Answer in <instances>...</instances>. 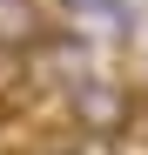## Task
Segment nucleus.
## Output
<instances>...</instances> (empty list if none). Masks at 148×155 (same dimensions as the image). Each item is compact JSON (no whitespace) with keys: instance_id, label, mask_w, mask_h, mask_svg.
I'll return each mask as SVG.
<instances>
[{"instance_id":"nucleus-1","label":"nucleus","mask_w":148,"mask_h":155,"mask_svg":"<svg viewBox=\"0 0 148 155\" xmlns=\"http://www.w3.org/2000/svg\"><path fill=\"white\" fill-rule=\"evenodd\" d=\"M61 108L74 121V135H88V142H121L135 128L141 115V101L128 81H114V74H81V81H67L61 88Z\"/></svg>"},{"instance_id":"nucleus-2","label":"nucleus","mask_w":148,"mask_h":155,"mask_svg":"<svg viewBox=\"0 0 148 155\" xmlns=\"http://www.w3.org/2000/svg\"><path fill=\"white\" fill-rule=\"evenodd\" d=\"M67 34L81 41H135V7L128 0H67Z\"/></svg>"},{"instance_id":"nucleus-3","label":"nucleus","mask_w":148,"mask_h":155,"mask_svg":"<svg viewBox=\"0 0 148 155\" xmlns=\"http://www.w3.org/2000/svg\"><path fill=\"white\" fill-rule=\"evenodd\" d=\"M54 34V14L40 0H0V54H34Z\"/></svg>"}]
</instances>
